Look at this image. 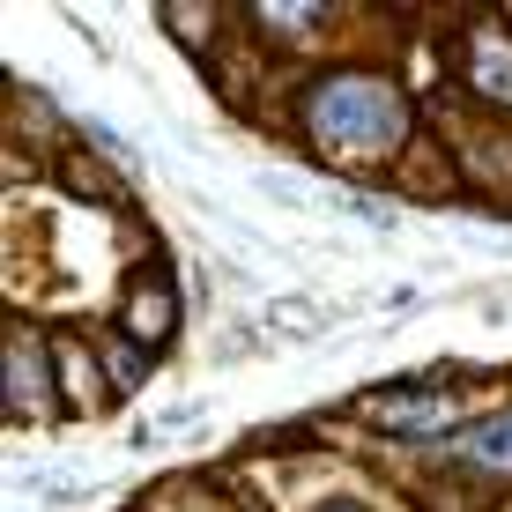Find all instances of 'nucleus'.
Returning <instances> with one entry per match:
<instances>
[{"instance_id": "1", "label": "nucleus", "mask_w": 512, "mask_h": 512, "mask_svg": "<svg viewBox=\"0 0 512 512\" xmlns=\"http://www.w3.org/2000/svg\"><path fill=\"white\" fill-rule=\"evenodd\" d=\"M401 127H409V104L394 97V82H372V75H342L312 97V134L342 156H379L394 149Z\"/></svg>"}, {"instance_id": "2", "label": "nucleus", "mask_w": 512, "mask_h": 512, "mask_svg": "<svg viewBox=\"0 0 512 512\" xmlns=\"http://www.w3.org/2000/svg\"><path fill=\"white\" fill-rule=\"evenodd\" d=\"M372 416L386 423V431H446V423H453V401H446V394H379Z\"/></svg>"}, {"instance_id": "3", "label": "nucleus", "mask_w": 512, "mask_h": 512, "mask_svg": "<svg viewBox=\"0 0 512 512\" xmlns=\"http://www.w3.org/2000/svg\"><path fill=\"white\" fill-rule=\"evenodd\" d=\"M468 75L483 82L490 97H505V104H512V38L483 30V38H475V52H468Z\"/></svg>"}, {"instance_id": "4", "label": "nucleus", "mask_w": 512, "mask_h": 512, "mask_svg": "<svg viewBox=\"0 0 512 512\" xmlns=\"http://www.w3.org/2000/svg\"><path fill=\"white\" fill-rule=\"evenodd\" d=\"M461 453H468V461H483V468H505V475H512V409H505V416H490L483 431H468V438H461Z\"/></svg>"}, {"instance_id": "5", "label": "nucleus", "mask_w": 512, "mask_h": 512, "mask_svg": "<svg viewBox=\"0 0 512 512\" xmlns=\"http://www.w3.org/2000/svg\"><path fill=\"white\" fill-rule=\"evenodd\" d=\"M15 409H38V357H30V342H15Z\"/></svg>"}, {"instance_id": "6", "label": "nucleus", "mask_w": 512, "mask_h": 512, "mask_svg": "<svg viewBox=\"0 0 512 512\" xmlns=\"http://www.w3.org/2000/svg\"><path fill=\"white\" fill-rule=\"evenodd\" d=\"M164 327H171V297L156 290L149 305H141V297H134V334H141V342H156V334H164Z\"/></svg>"}, {"instance_id": "7", "label": "nucleus", "mask_w": 512, "mask_h": 512, "mask_svg": "<svg viewBox=\"0 0 512 512\" xmlns=\"http://www.w3.org/2000/svg\"><path fill=\"white\" fill-rule=\"evenodd\" d=\"M327 512H364V505H349V498H334V505H327Z\"/></svg>"}]
</instances>
